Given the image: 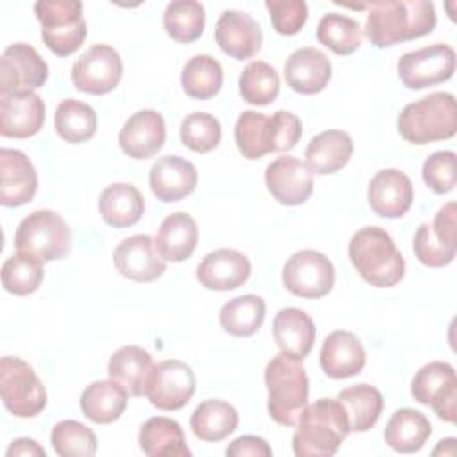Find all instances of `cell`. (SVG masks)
Listing matches in <instances>:
<instances>
[{
  "instance_id": "bcb514c9",
  "label": "cell",
  "mask_w": 457,
  "mask_h": 457,
  "mask_svg": "<svg viewBox=\"0 0 457 457\" xmlns=\"http://www.w3.org/2000/svg\"><path fill=\"white\" fill-rule=\"evenodd\" d=\"M425 184L437 195L450 193L457 182V157L452 150L430 154L421 168Z\"/></svg>"
},
{
  "instance_id": "c3c4849f",
  "label": "cell",
  "mask_w": 457,
  "mask_h": 457,
  "mask_svg": "<svg viewBox=\"0 0 457 457\" xmlns=\"http://www.w3.org/2000/svg\"><path fill=\"white\" fill-rule=\"evenodd\" d=\"M412 250L416 259L430 268L448 266L455 257V248L443 245L432 232L430 223H421L414 234Z\"/></svg>"
},
{
  "instance_id": "e0dca14e",
  "label": "cell",
  "mask_w": 457,
  "mask_h": 457,
  "mask_svg": "<svg viewBox=\"0 0 457 457\" xmlns=\"http://www.w3.org/2000/svg\"><path fill=\"white\" fill-rule=\"evenodd\" d=\"M264 182L271 196L282 205L305 204L312 193V173L296 157H277L266 166Z\"/></svg>"
},
{
  "instance_id": "8d00e7d4",
  "label": "cell",
  "mask_w": 457,
  "mask_h": 457,
  "mask_svg": "<svg viewBox=\"0 0 457 457\" xmlns=\"http://www.w3.org/2000/svg\"><path fill=\"white\" fill-rule=\"evenodd\" d=\"M234 139L243 157L252 161L273 152V129L270 116L257 111L241 112L234 127Z\"/></svg>"
},
{
  "instance_id": "7a4b0ae2",
  "label": "cell",
  "mask_w": 457,
  "mask_h": 457,
  "mask_svg": "<svg viewBox=\"0 0 457 457\" xmlns=\"http://www.w3.org/2000/svg\"><path fill=\"white\" fill-rule=\"evenodd\" d=\"M350 432L343 405L332 398H320L307 405L296 421L293 452L296 457H330Z\"/></svg>"
},
{
  "instance_id": "836d02e7",
  "label": "cell",
  "mask_w": 457,
  "mask_h": 457,
  "mask_svg": "<svg viewBox=\"0 0 457 457\" xmlns=\"http://www.w3.org/2000/svg\"><path fill=\"white\" fill-rule=\"evenodd\" d=\"M239 423L237 411L225 400L211 398L196 405L189 425L193 434L202 441H221L230 436Z\"/></svg>"
},
{
  "instance_id": "8992f818",
  "label": "cell",
  "mask_w": 457,
  "mask_h": 457,
  "mask_svg": "<svg viewBox=\"0 0 457 457\" xmlns=\"http://www.w3.org/2000/svg\"><path fill=\"white\" fill-rule=\"evenodd\" d=\"M34 12L41 23L43 43L59 57L77 52L86 36L87 27L82 16V2L79 0H39Z\"/></svg>"
},
{
  "instance_id": "4fadbf2b",
  "label": "cell",
  "mask_w": 457,
  "mask_h": 457,
  "mask_svg": "<svg viewBox=\"0 0 457 457\" xmlns=\"http://www.w3.org/2000/svg\"><path fill=\"white\" fill-rule=\"evenodd\" d=\"M123 62L109 45H93L71 68L73 86L87 95L111 93L121 80Z\"/></svg>"
},
{
  "instance_id": "f6af8a7d",
  "label": "cell",
  "mask_w": 457,
  "mask_h": 457,
  "mask_svg": "<svg viewBox=\"0 0 457 457\" xmlns=\"http://www.w3.org/2000/svg\"><path fill=\"white\" fill-rule=\"evenodd\" d=\"M180 141L193 152L207 154L221 141V125L209 112H191L180 123Z\"/></svg>"
},
{
  "instance_id": "f1b7e54d",
  "label": "cell",
  "mask_w": 457,
  "mask_h": 457,
  "mask_svg": "<svg viewBox=\"0 0 457 457\" xmlns=\"http://www.w3.org/2000/svg\"><path fill=\"white\" fill-rule=\"evenodd\" d=\"M198 243V227L187 212L168 214L155 236L157 252L164 261L182 262L191 257Z\"/></svg>"
},
{
  "instance_id": "816d5d0a",
  "label": "cell",
  "mask_w": 457,
  "mask_h": 457,
  "mask_svg": "<svg viewBox=\"0 0 457 457\" xmlns=\"http://www.w3.org/2000/svg\"><path fill=\"white\" fill-rule=\"evenodd\" d=\"M228 457H271L273 450L266 439L259 436H239L225 450Z\"/></svg>"
},
{
  "instance_id": "60d3db41",
  "label": "cell",
  "mask_w": 457,
  "mask_h": 457,
  "mask_svg": "<svg viewBox=\"0 0 457 457\" xmlns=\"http://www.w3.org/2000/svg\"><path fill=\"white\" fill-rule=\"evenodd\" d=\"M318 41L330 48L337 55H350L353 54L362 41V29L357 20L339 14L328 12L323 14L316 27Z\"/></svg>"
},
{
  "instance_id": "6da1fadb",
  "label": "cell",
  "mask_w": 457,
  "mask_h": 457,
  "mask_svg": "<svg viewBox=\"0 0 457 457\" xmlns=\"http://www.w3.org/2000/svg\"><path fill=\"white\" fill-rule=\"evenodd\" d=\"M364 34L377 48L427 36L436 27V9L425 0H382L364 4Z\"/></svg>"
},
{
  "instance_id": "484cf974",
  "label": "cell",
  "mask_w": 457,
  "mask_h": 457,
  "mask_svg": "<svg viewBox=\"0 0 457 457\" xmlns=\"http://www.w3.org/2000/svg\"><path fill=\"white\" fill-rule=\"evenodd\" d=\"M273 337L280 352L303 361L312 350L316 327L305 311L298 307H284L275 314Z\"/></svg>"
},
{
  "instance_id": "1f68e13d",
  "label": "cell",
  "mask_w": 457,
  "mask_h": 457,
  "mask_svg": "<svg viewBox=\"0 0 457 457\" xmlns=\"http://www.w3.org/2000/svg\"><path fill=\"white\" fill-rule=\"evenodd\" d=\"M139 448L148 457H189L191 450L179 421L166 416L148 418L139 428Z\"/></svg>"
},
{
  "instance_id": "3957f363",
  "label": "cell",
  "mask_w": 457,
  "mask_h": 457,
  "mask_svg": "<svg viewBox=\"0 0 457 457\" xmlns=\"http://www.w3.org/2000/svg\"><path fill=\"white\" fill-rule=\"evenodd\" d=\"M348 257L357 273L373 287H393L405 275V261L393 237L375 225L362 227L352 236Z\"/></svg>"
},
{
  "instance_id": "ac0fdd59",
  "label": "cell",
  "mask_w": 457,
  "mask_h": 457,
  "mask_svg": "<svg viewBox=\"0 0 457 457\" xmlns=\"http://www.w3.org/2000/svg\"><path fill=\"white\" fill-rule=\"evenodd\" d=\"M252 273V264L245 253L234 248L209 252L196 268V280L211 291H232L243 286Z\"/></svg>"
},
{
  "instance_id": "7bdbcfd3",
  "label": "cell",
  "mask_w": 457,
  "mask_h": 457,
  "mask_svg": "<svg viewBox=\"0 0 457 457\" xmlns=\"http://www.w3.org/2000/svg\"><path fill=\"white\" fill-rule=\"evenodd\" d=\"M280 91L278 73L266 61H253L239 75V95L252 105L271 104Z\"/></svg>"
},
{
  "instance_id": "5bb4252c",
  "label": "cell",
  "mask_w": 457,
  "mask_h": 457,
  "mask_svg": "<svg viewBox=\"0 0 457 457\" xmlns=\"http://www.w3.org/2000/svg\"><path fill=\"white\" fill-rule=\"evenodd\" d=\"M48 79V64L27 43L9 45L0 57V95L34 91Z\"/></svg>"
},
{
  "instance_id": "d590c367",
  "label": "cell",
  "mask_w": 457,
  "mask_h": 457,
  "mask_svg": "<svg viewBox=\"0 0 457 457\" xmlns=\"http://www.w3.org/2000/svg\"><path fill=\"white\" fill-rule=\"evenodd\" d=\"M266 303L257 295H241L220 309V325L225 332L236 337L253 336L264 321Z\"/></svg>"
},
{
  "instance_id": "9a60e30c",
  "label": "cell",
  "mask_w": 457,
  "mask_h": 457,
  "mask_svg": "<svg viewBox=\"0 0 457 457\" xmlns=\"http://www.w3.org/2000/svg\"><path fill=\"white\" fill-rule=\"evenodd\" d=\"M116 270L130 280L152 282L166 271V261L155 246V239L148 234L125 237L112 253Z\"/></svg>"
},
{
  "instance_id": "5b68a950",
  "label": "cell",
  "mask_w": 457,
  "mask_h": 457,
  "mask_svg": "<svg viewBox=\"0 0 457 457\" xmlns=\"http://www.w3.org/2000/svg\"><path fill=\"white\" fill-rule=\"evenodd\" d=\"M396 127L400 136L414 145L453 137L457 132L455 96L437 91L407 104L398 114Z\"/></svg>"
},
{
  "instance_id": "7402d4cb",
  "label": "cell",
  "mask_w": 457,
  "mask_h": 457,
  "mask_svg": "<svg viewBox=\"0 0 457 457\" xmlns=\"http://www.w3.org/2000/svg\"><path fill=\"white\" fill-rule=\"evenodd\" d=\"M0 204L4 207H20L34 198L37 191V173L21 150H0Z\"/></svg>"
},
{
  "instance_id": "4316f807",
  "label": "cell",
  "mask_w": 457,
  "mask_h": 457,
  "mask_svg": "<svg viewBox=\"0 0 457 457\" xmlns=\"http://www.w3.org/2000/svg\"><path fill=\"white\" fill-rule=\"evenodd\" d=\"M353 154V141L345 130H325L316 134L305 148V164L311 173L330 175L345 168Z\"/></svg>"
},
{
  "instance_id": "f907efd6",
  "label": "cell",
  "mask_w": 457,
  "mask_h": 457,
  "mask_svg": "<svg viewBox=\"0 0 457 457\" xmlns=\"http://www.w3.org/2000/svg\"><path fill=\"white\" fill-rule=\"evenodd\" d=\"M434 236L446 246L457 248V223H455V202L445 204L430 223Z\"/></svg>"
},
{
  "instance_id": "277c9868",
  "label": "cell",
  "mask_w": 457,
  "mask_h": 457,
  "mask_svg": "<svg viewBox=\"0 0 457 457\" xmlns=\"http://www.w3.org/2000/svg\"><path fill=\"white\" fill-rule=\"evenodd\" d=\"M268 389V412L282 427L296 425L309 400V378L300 359L289 353H277L264 370Z\"/></svg>"
},
{
  "instance_id": "e575fe53",
  "label": "cell",
  "mask_w": 457,
  "mask_h": 457,
  "mask_svg": "<svg viewBox=\"0 0 457 457\" xmlns=\"http://www.w3.org/2000/svg\"><path fill=\"white\" fill-rule=\"evenodd\" d=\"M336 400L346 412L350 432L370 430L378 421L384 407L382 393L370 384L350 386L339 391Z\"/></svg>"
},
{
  "instance_id": "2e32d148",
  "label": "cell",
  "mask_w": 457,
  "mask_h": 457,
  "mask_svg": "<svg viewBox=\"0 0 457 457\" xmlns=\"http://www.w3.org/2000/svg\"><path fill=\"white\" fill-rule=\"evenodd\" d=\"M45 123V104L34 91L0 95V134L25 139L36 136Z\"/></svg>"
},
{
  "instance_id": "83f0119b",
  "label": "cell",
  "mask_w": 457,
  "mask_h": 457,
  "mask_svg": "<svg viewBox=\"0 0 457 457\" xmlns=\"http://www.w3.org/2000/svg\"><path fill=\"white\" fill-rule=\"evenodd\" d=\"M154 368L152 355L136 345L118 348L107 364L109 378L118 382L130 396L146 395V382Z\"/></svg>"
},
{
  "instance_id": "7dc6e473",
  "label": "cell",
  "mask_w": 457,
  "mask_h": 457,
  "mask_svg": "<svg viewBox=\"0 0 457 457\" xmlns=\"http://www.w3.org/2000/svg\"><path fill=\"white\" fill-rule=\"evenodd\" d=\"M266 9L273 29L282 36H295L307 21V4L303 0H266Z\"/></svg>"
},
{
  "instance_id": "30bf717a",
  "label": "cell",
  "mask_w": 457,
  "mask_h": 457,
  "mask_svg": "<svg viewBox=\"0 0 457 457\" xmlns=\"http://www.w3.org/2000/svg\"><path fill=\"white\" fill-rule=\"evenodd\" d=\"M411 395L421 405H430L443 421L457 420V377L450 362L434 361L421 366L411 384Z\"/></svg>"
},
{
  "instance_id": "f35d334b",
  "label": "cell",
  "mask_w": 457,
  "mask_h": 457,
  "mask_svg": "<svg viewBox=\"0 0 457 457\" xmlns=\"http://www.w3.org/2000/svg\"><path fill=\"white\" fill-rule=\"evenodd\" d=\"M55 132L71 145L91 139L96 132V112L89 104L66 98L55 109Z\"/></svg>"
},
{
  "instance_id": "d6a6232c",
  "label": "cell",
  "mask_w": 457,
  "mask_h": 457,
  "mask_svg": "<svg viewBox=\"0 0 457 457\" xmlns=\"http://www.w3.org/2000/svg\"><path fill=\"white\" fill-rule=\"evenodd\" d=\"M129 393L112 378L95 380L80 395V411L98 425L116 421L127 407Z\"/></svg>"
},
{
  "instance_id": "52a82bcc",
  "label": "cell",
  "mask_w": 457,
  "mask_h": 457,
  "mask_svg": "<svg viewBox=\"0 0 457 457\" xmlns=\"http://www.w3.org/2000/svg\"><path fill=\"white\" fill-rule=\"evenodd\" d=\"M14 245L18 252L30 253L48 262L68 255L71 232L68 223L55 211L37 209L20 221Z\"/></svg>"
},
{
  "instance_id": "7c38bea8",
  "label": "cell",
  "mask_w": 457,
  "mask_h": 457,
  "mask_svg": "<svg viewBox=\"0 0 457 457\" xmlns=\"http://www.w3.org/2000/svg\"><path fill=\"white\" fill-rule=\"evenodd\" d=\"M196 389V378L189 364L179 359H166L154 364L146 396L150 403L161 411H179L189 403Z\"/></svg>"
},
{
  "instance_id": "db71d44e",
  "label": "cell",
  "mask_w": 457,
  "mask_h": 457,
  "mask_svg": "<svg viewBox=\"0 0 457 457\" xmlns=\"http://www.w3.org/2000/svg\"><path fill=\"white\" fill-rule=\"evenodd\" d=\"M453 452H455V439H453V437H448V439L439 441V445L432 450V455H437V453H448V455H452Z\"/></svg>"
},
{
  "instance_id": "8fae6325",
  "label": "cell",
  "mask_w": 457,
  "mask_h": 457,
  "mask_svg": "<svg viewBox=\"0 0 457 457\" xmlns=\"http://www.w3.org/2000/svg\"><path fill=\"white\" fill-rule=\"evenodd\" d=\"M398 77L409 89H425L452 79L455 50L446 43H434L403 54L396 64Z\"/></svg>"
},
{
  "instance_id": "681fc988",
  "label": "cell",
  "mask_w": 457,
  "mask_h": 457,
  "mask_svg": "<svg viewBox=\"0 0 457 457\" xmlns=\"http://www.w3.org/2000/svg\"><path fill=\"white\" fill-rule=\"evenodd\" d=\"M273 129V152H289L302 137V121L289 111H277L270 116Z\"/></svg>"
},
{
  "instance_id": "ffe728a7",
  "label": "cell",
  "mask_w": 457,
  "mask_h": 457,
  "mask_svg": "<svg viewBox=\"0 0 457 457\" xmlns=\"http://www.w3.org/2000/svg\"><path fill=\"white\" fill-rule=\"evenodd\" d=\"M414 187L411 179L396 170H380L368 186V204L382 218H402L412 205Z\"/></svg>"
},
{
  "instance_id": "b9f144b4",
  "label": "cell",
  "mask_w": 457,
  "mask_h": 457,
  "mask_svg": "<svg viewBox=\"0 0 457 457\" xmlns=\"http://www.w3.org/2000/svg\"><path fill=\"white\" fill-rule=\"evenodd\" d=\"M43 277V261L25 252L12 253L2 266V286L7 293L16 296L37 291Z\"/></svg>"
},
{
  "instance_id": "9c48e42d",
  "label": "cell",
  "mask_w": 457,
  "mask_h": 457,
  "mask_svg": "<svg viewBox=\"0 0 457 457\" xmlns=\"http://www.w3.org/2000/svg\"><path fill=\"white\" fill-rule=\"evenodd\" d=\"M336 280L332 261L318 250L295 252L282 268L284 287L300 298L316 300L330 293Z\"/></svg>"
},
{
  "instance_id": "603a6c76",
  "label": "cell",
  "mask_w": 457,
  "mask_h": 457,
  "mask_svg": "<svg viewBox=\"0 0 457 457\" xmlns=\"http://www.w3.org/2000/svg\"><path fill=\"white\" fill-rule=\"evenodd\" d=\"M148 182L157 200L179 202L195 191L198 171L191 161L180 155H164L152 164Z\"/></svg>"
},
{
  "instance_id": "44dd1931",
  "label": "cell",
  "mask_w": 457,
  "mask_h": 457,
  "mask_svg": "<svg viewBox=\"0 0 457 457\" xmlns=\"http://www.w3.org/2000/svg\"><path fill=\"white\" fill-rule=\"evenodd\" d=\"M164 139V118L152 109H143L129 116L118 134L120 148L132 159L154 157L162 148Z\"/></svg>"
},
{
  "instance_id": "ee69618b",
  "label": "cell",
  "mask_w": 457,
  "mask_h": 457,
  "mask_svg": "<svg viewBox=\"0 0 457 457\" xmlns=\"http://www.w3.org/2000/svg\"><path fill=\"white\" fill-rule=\"evenodd\" d=\"M50 443L61 457H93L96 453L95 432L77 420H62L54 425Z\"/></svg>"
},
{
  "instance_id": "74e56055",
  "label": "cell",
  "mask_w": 457,
  "mask_h": 457,
  "mask_svg": "<svg viewBox=\"0 0 457 457\" xmlns=\"http://www.w3.org/2000/svg\"><path fill=\"white\" fill-rule=\"evenodd\" d=\"M180 84L187 96L195 100H209L221 89V64L209 54H198L182 68Z\"/></svg>"
},
{
  "instance_id": "cb8c5ba5",
  "label": "cell",
  "mask_w": 457,
  "mask_h": 457,
  "mask_svg": "<svg viewBox=\"0 0 457 457\" xmlns=\"http://www.w3.org/2000/svg\"><path fill=\"white\" fill-rule=\"evenodd\" d=\"M366 364V350L361 339L348 330L330 332L320 350V366L330 378L359 375Z\"/></svg>"
},
{
  "instance_id": "d4e9b609",
  "label": "cell",
  "mask_w": 457,
  "mask_h": 457,
  "mask_svg": "<svg viewBox=\"0 0 457 457\" xmlns=\"http://www.w3.org/2000/svg\"><path fill=\"white\" fill-rule=\"evenodd\" d=\"M284 77L293 91L300 95H316L327 87L332 77V64L321 50L303 46L287 57Z\"/></svg>"
},
{
  "instance_id": "ba28073f",
  "label": "cell",
  "mask_w": 457,
  "mask_h": 457,
  "mask_svg": "<svg viewBox=\"0 0 457 457\" xmlns=\"http://www.w3.org/2000/svg\"><path fill=\"white\" fill-rule=\"evenodd\" d=\"M0 395L4 407L18 418H34L46 407V389L32 366L20 357L0 359Z\"/></svg>"
},
{
  "instance_id": "4dcf8cb0",
  "label": "cell",
  "mask_w": 457,
  "mask_h": 457,
  "mask_svg": "<svg viewBox=\"0 0 457 457\" xmlns=\"http://www.w3.org/2000/svg\"><path fill=\"white\" fill-rule=\"evenodd\" d=\"M432 434L428 418L416 409H398L384 428V441L398 453H414L423 448Z\"/></svg>"
},
{
  "instance_id": "d6986e66",
  "label": "cell",
  "mask_w": 457,
  "mask_h": 457,
  "mask_svg": "<svg viewBox=\"0 0 457 457\" xmlns=\"http://www.w3.org/2000/svg\"><path fill=\"white\" fill-rule=\"evenodd\" d=\"M214 37L218 46L230 57L245 61L253 57L262 46L259 23L243 11L227 9L216 21Z\"/></svg>"
},
{
  "instance_id": "ab89813d",
  "label": "cell",
  "mask_w": 457,
  "mask_h": 457,
  "mask_svg": "<svg viewBox=\"0 0 457 457\" xmlns=\"http://www.w3.org/2000/svg\"><path fill=\"white\" fill-rule=\"evenodd\" d=\"M162 25L177 43H193L204 32L205 9L196 0H173L164 9Z\"/></svg>"
},
{
  "instance_id": "f546056e",
  "label": "cell",
  "mask_w": 457,
  "mask_h": 457,
  "mask_svg": "<svg viewBox=\"0 0 457 457\" xmlns=\"http://www.w3.org/2000/svg\"><path fill=\"white\" fill-rule=\"evenodd\" d=\"M98 211L102 220L114 228L132 227L143 216L145 198L136 186L116 182L100 193Z\"/></svg>"
},
{
  "instance_id": "f5cc1de1",
  "label": "cell",
  "mask_w": 457,
  "mask_h": 457,
  "mask_svg": "<svg viewBox=\"0 0 457 457\" xmlns=\"http://www.w3.org/2000/svg\"><path fill=\"white\" fill-rule=\"evenodd\" d=\"M5 455H7V457H18V455H23V457H27V455H29V457H45L46 452H45L43 446H39V445H37L34 439H30V437H18V439H14V441L9 445Z\"/></svg>"
}]
</instances>
